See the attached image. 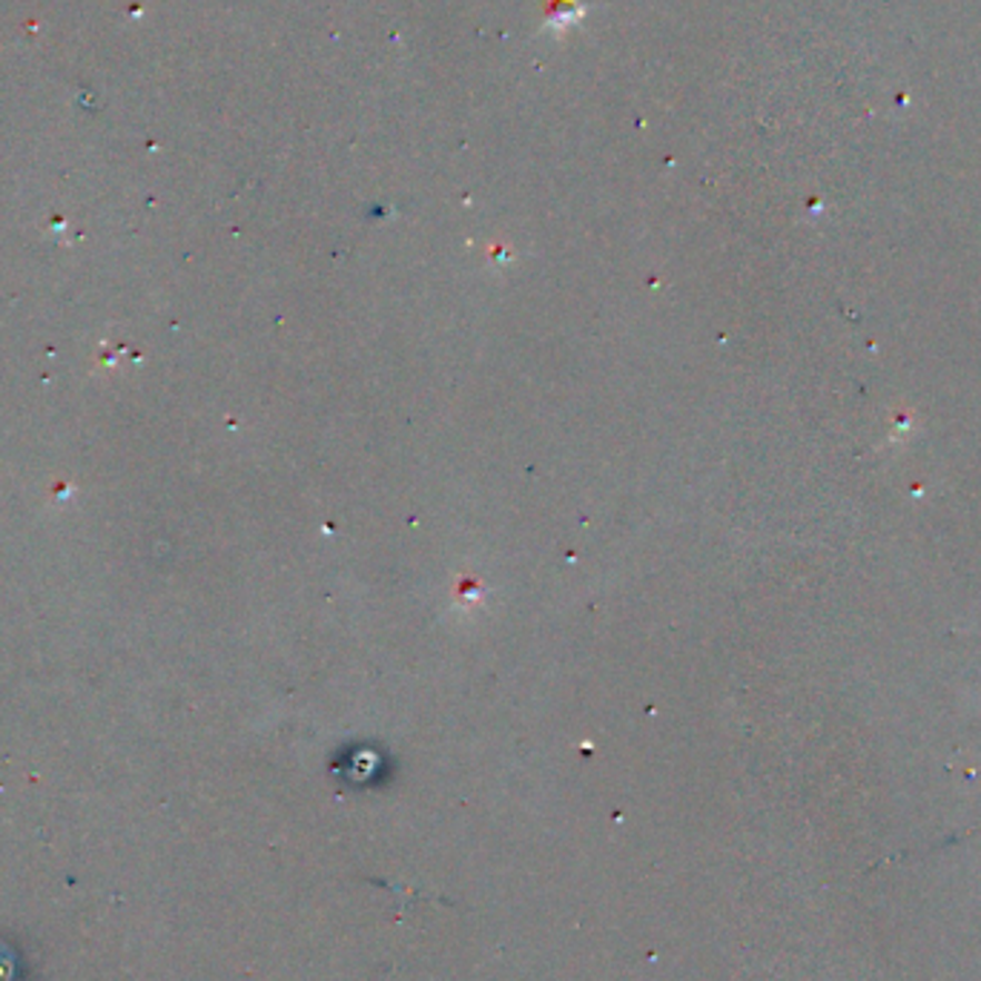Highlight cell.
Listing matches in <instances>:
<instances>
[{
  "instance_id": "6da1fadb",
  "label": "cell",
  "mask_w": 981,
  "mask_h": 981,
  "mask_svg": "<svg viewBox=\"0 0 981 981\" xmlns=\"http://www.w3.org/2000/svg\"><path fill=\"white\" fill-rule=\"evenodd\" d=\"M588 7L583 0H543V27L539 32H552L554 38H563L572 27L583 23Z\"/></svg>"
}]
</instances>
